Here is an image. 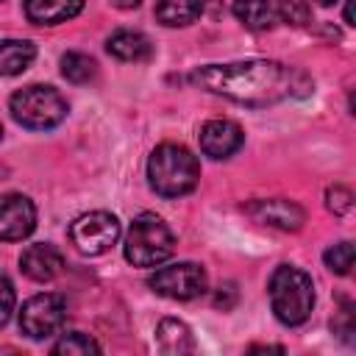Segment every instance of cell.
Returning <instances> with one entry per match:
<instances>
[{"label": "cell", "instance_id": "2e32d148", "mask_svg": "<svg viewBox=\"0 0 356 356\" xmlns=\"http://www.w3.org/2000/svg\"><path fill=\"white\" fill-rule=\"evenodd\" d=\"M36 58V47L28 39H3L0 42V75H19Z\"/></svg>", "mask_w": 356, "mask_h": 356}, {"label": "cell", "instance_id": "cb8c5ba5", "mask_svg": "<svg viewBox=\"0 0 356 356\" xmlns=\"http://www.w3.org/2000/svg\"><path fill=\"white\" fill-rule=\"evenodd\" d=\"M14 303H17L14 284H11L6 275H0V328L11 320V314H14Z\"/></svg>", "mask_w": 356, "mask_h": 356}, {"label": "cell", "instance_id": "ac0fdd59", "mask_svg": "<svg viewBox=\"0 0 356 356\" xmlns=\"http://www.w3.org/2000/svg\"><path fill=\"white\" fill-rule=\"evenodd\" d=\"M156 339H159V348L164 353H189L195 348V339H192L189 325L181 323V320H175V317H167V320L159 323Z\"/></svg>", "mask_w": 356, "mask_h": 356}, {"label": "cell", "instance_id": "9c48e42d", "mask_svg": "<svg viewBox=\"0 0 356 356\" xmlns=\"http://www.w3.org/2000/svg\"><path fill=\"white\" fill-rule=\"evenodd\" d=\"M36 228V206L31 197L8 192L0 195V242H19Z\"/></svg>", "mask_w": 356, "mask_h": 356}, {"label": "cell", "instance_id": "ffe728a7", "mask_svg": "<svg viewBox=\"0 0 356 356\" xmlns=\"http://www.w3.org/2000/svg\"><path fill=\"white\" fill-rule=\"evenodd\" d=\"M53 353L56 356H86V353H100V345L81 334V331H72V334H64L56 345H53Z\"/></svg>", "mask_w": 356, "mask_h": 356}, {"label": "cell", "instance_id": "ba28073f", "mask_svg": "<svg viewBox=\"0 0 356 356\" xmlns=\"http://www.w3.org/2000/svg\"><path fill=\"white\" fill-rule=\"evenodd\" d=\"M206 284H209L206 270L195 261H178V264L161 267L147 278V286L156 295H164L170 300H195L206 292Z\"/></svg>", "mask_w": 356, "mask_h": 356}, {"label": "cell", "instance_id": "277c9868", "mask_svg": "<svg viewBox=\"0 0 356 356\" xmlns=\"http://www.w3.org/2000/svg\"><path fill=\"white\" fill-rule=\"evenodd\" d=\"M8 108H11V117L28 131H50L70 111L61 92L53 86H44V83H31V86L14 92L8 100Z\"/></svg>", "mask_w": 356, "mask_h": 356}, {"label": "cell", "instance_id": "8fae6325", "mask_svg": "<svg viewBox=\"0 0 356 356\" xmlns=\"http://www.w3.org/2000/svg\"><path fill=\"white\" fill-rule=\"evenodd\" d=\"M197 139H200V150L209 159H228L242 147L245 134L234 120H209L203 122Z\"/></svg>", "mask_w": 356, "mask_h": 356}, {"label": "cell", "instance_id": "6da1fadb", "mask_svg": "<svg viewBox=\"0 0 356 356\" xmlns=\"http://www.w3.org/2000/svg\"><path fill=\"white\" fill-rule=\"evenodd\" d=\"M189 81L211 95H222L234 103L259 108L295 95H309L312 81L286 64L267 58H248L231 64H206L197 67Z\"/></svg>", "mask_w": 356, "mask_h": 356}, {"label": "cell", "instance_id": "5bb4252c", "mask_svg": "<svg viewBox=\"0 0 356 356\" xmlns=\"http://www.w3.org/2000/svg\"><path fill=\"white\" fill-rule=\"evenodd\" d=\"M106 47H108V53H111L114 58H120V61H134V64H136V61H147V58L153 56L150 39H147L142 31H128V28L114 31V33L108 36Z\"/></svg>", "mask_w": 356, "mask_h": 356}, {"label": "cell", "instance_id": "8992f818", "mask_svg": "<svg viewBox=\"0 0 356 356\" xmlns=\"http://www.w3.org/2000/svg\"><path fill=\"white\" fill-rule=\"evenodd\" d=\"M122 228L111 211H86L70 222V242L83 256H100L117 245Z\"/></svg>", "mask_w": 356, "mask_h": 356}, {"label": "cell", "instance_id": "7c38bea8", "mask_svg": "<svg viewBox=\"0 0 356 356\" xmlns=\"http://www.w3.org/2000/svg\"><path fill=\"white\" fill-rule=\"evenodd\" d=\"M19 270L31 278V281H53L61 270H64V256L58 248L47 245V242H39V245H28L19 256Z\"/></svg>", "mask_w": 356, "mask_h": 356}, {"label": "cell", "instance_id": "52a82bcc", "mask_svg": "<svg viewBox=\"0 0 356 356\" xmlns=\"http://www.w3.org/2000/svg\"><path fill=\"white\" fill-rule=\"evenodd\" d=\"M67 323V300L56 292L33 295L19 309V331L31 339H47Z\"/></svg>", "mask_w": 356, "mask_h": 356}, {"label": "cell", "instance_id": "e0dca14e", "mask_svg": "<svg viewBox=\"0 0 356 356\" xmlns=\"http://www.w3.org/2000/svg\"><path fill=\"white\" fill-rule=\"evenodd\" d=\"M203 11V0H156V19L167 28L192 25Z\"/></svg>", "mask_w": 356, "mask_h": 356}, {"label": "cell", "instance_id": "4fadbf2b", "mask_svg": "<svg viewBox=\"0 0 356 356\" xmlns=\"http://www.w3.org/2000/svg\"><path fill=\"white\" fill-rule=\"evenodd\" d=\"M83 0H25V17L33 25H58L78 17Z\"/></svg>", "mask_w": 356, "mask_h": 356}, {"label": "cell", "instance_id": "d4e9b609", "mask_svg": "<svg viewBox=\"0 0 356 356\" xmlns=\"http://www.w3.org/2000/svg\"><path fill=\"white\" fill-rule=\"evenodd\" d=\"M234 300H236V286H234V284H225V286H220V292H217V298H214V306L231 309Z\"/></svg>", "mask_w": 356, "mask_h": 356}, {"label": "cell", "instance_id": "484cf974", "mask_svg": "<svg viewBox=\"0 0 356 356\" xmlns=\"http://www.w3.org/2000/svg\"><path fill=\"white\" fill-rule=\"evenodd\" d=\"M142 0H111V6H117V8H136Z\"/></svg>", "mask_w": 356, "mask_h": 356}, {"label": "cell", "instance_id": "7402d4cb", "mask_svg": "<svg viewBox=\"0 0 356 356\" xmlns=\"http://www.w3.org/2000/svg\"><path fill=\"white\" fill-rule=\"evenodd\" d=\"M275 8H278V19L289 25H306L312 19V8L306 0H275Z\"/></svg>", "mask_w": 356, "mask_h": 356}, {"label": "cell", "instance_id": "d6986e66", "mask_svg": "<svg viewBox=\"0 0 356 356\" xmlns=\"http://www.w3.org/2000/svg\"><path fill=\"white\" fill-rule=\"evenodd\" d=\"M61 75L70 83H89L97 75V64L95 58H89L86 53H64L61 56Z\"/></svg>", "mask_w": 356, "mask_h": 356}, {"label": "cell", "instance_id": "44dd1931", "mask_svg": "<svg viewBox=\"0 0 356 356\" xmlns=\"http://www.w3.org/2000/svg\"><path fill=\"white\" fill-rule=\"evenodd\" d=\"M325 267L337 275H348L353 267V242H337L325 250Z\"/></svg>", "mask_w": 356, "mask_h": 356}, {"label": "cell", "instance_id": "83f0119b", "mask_svg": "<svg viewBox=\"0 0 356 356\" xmlns=\"http://www.w3.org/2000/svg\"><path fill=\"white\" fill-rule=\"evenodd\" d=\"M0 136H3V128H0Z\"/></svg>", "mask_w": 356, "mask_h": 356}, {"label": "cell", "instance_id": "3957f363", "mask_svg": "<svg viewBox=\"0 0 356 356\" xmlns=\"http://www.w3.org/2000/svg\"><path fill=\"white\" fill-rule=\"evenodd\" d=\"M270 306L284 325L306 323L314 309L312 275L292 264L275 267V273L270 275Z\"/></svg>", "mask_w": 356, "mask_h": 356}, {"label": "cell", "instance_id": "603a6c76", "mask_svg": "<svg viewBox=\"0 0 356 356\" xmlns=\"http://www.w3.org/2000/svg\"><path fill=\"white\" fill-rule=\"evenodd\" d=\"M325 206L334 211V214H348L353 209V192L348 186H328L325 192Z\"/></svg>", "mask_w": 356, "mask_h": 356}, {"label": "cell", "instance_id": "4316f807", "mask_svg": "<svg viewBox=\"0 0 356 356\" xmlns=\"http://www.w3.org/2000/svg\"><path fill=\"white\" fill-rule=\"evenodd\" d=\"M317 3H323V6H331V3H337V0H317Z\"/></svg>", "mask_w": 356, "mask_h": 356}, {"label": "cell", "instance_id": "5b68a950", "mask_svg": "<svg viewBox=\"0 0 356 356\" xmlns=\"http://www.w3.org/2000/svg\"><path fill=\"white\" fill-rule=\"evenodd\" d=\"M125 259L134 267H156L175 250V236L156 214H139L125 234Z\"/></svg>", "mask_w": 356, "mask_h": 356}, {"label": "cell", "instance_id": "9a60e30c", "mask_svg": "<svg viewBox=\"0 0 356 356\" xmlns=\"http://www.w3.org/2000/svg\"><path fill=\"white\" fill-rule=\"evenodd\" d=\"M234 17L250 31H270L278 22L275 0H234Z\"/></svg>", "mask_w": 356, "mask_h": 356}, {"label": "cell", "instance_id": "7a4b0ae2", "mask_svg": "<svg viewBox=\"0 0 356 356\" xmlns=\"http://www.w3.org/2000/svg\"><path fill=\"white\" fill-rule=\"evenodd\" d=\"M147 181L161 197H184L200 181V161L189 147L164 142L147 159Z\"/></svg>", "mask_w": 356, "mask_h": 356}, {"label": "cell", "instance_id": "30bf717a", "mask_svg": "<svg viewBox=\"0 0 356 356\" xmlns=\"http://www.w3.org/2000/svg\"><path fill=\"white\" fill-rule=\"evenodd\" d=\"M245 211L270 228L278 231H298L306 222V211L295 203V200H284V197H270V200H253L245 206Z\"/></svg>", "mask_w": 356, "mask_h": 356}]
</instances>
